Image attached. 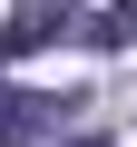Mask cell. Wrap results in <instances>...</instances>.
I'll use <instances>...</instances> for the list:
<instances>
[{"label": "cell", "mask_w": 137, "mask_h": 147, "mask_svg": "<svg viewBox=\"0 0 137 147\" xmlns=\"http://www.w3.org/2000/svg\"><path fill=\"white\" fill-rule=\"evenodd\" d=\"M49 39H79V0H20L10 30H0L10 59H30V49H49Z\"/></svg>", "instance_id": "7a4b0ae2"}, {"label": "cell", "mask_w": 137, "mask_h": 147, "mask_svg": "<svg viewBox=\"0 0 137 147\" xmlns=\"http://www.w3.org/2000/svg\"><path fill=\"white\" fill-rule=\"evenodd\" d=\"M79 147H108V137H79Z\"/></svg>", "instance_id": "277c9868"}, {"label": "cell", "mask_w": 137, "mask_h": 147, "mask_svg": "<svg viewBox=\"0 0 137 147\" xmlns=\"http://www.w3.org/2000/svg\"><path fill=\"white\" fill-rule=\"evenodd\" d=\"M68 108H79V98H59V88H10V79H0V147H39V137H59Z\"/></svg>", "instance_id": "6da1fadb"}, {"label": "cell", "mask_w": 137, "mask_h": 147, "mask_svg": "<svg viewBox=\"0 0 137 147\" xmlns=\"http://www.w3.org/2000/svg\"><path fill=\"white\" fill-rule=\"evenodd\" d=\"M79 39H88V49H137V0H108V10H98Z\"/></svg>", "instance_id": "3957f363"}]
</instances>
